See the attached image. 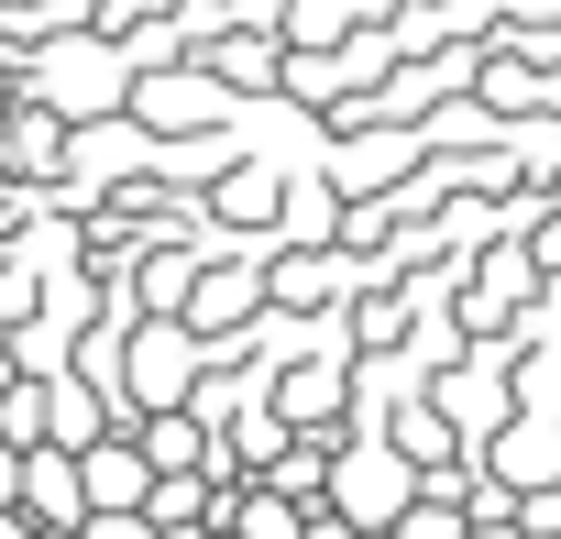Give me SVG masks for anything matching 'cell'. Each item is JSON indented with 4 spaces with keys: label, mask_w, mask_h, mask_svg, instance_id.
Wrapping results in <instances>:
<instances>
[{
    "label": "cell",
    "mask_w": 561,
    "mask_h": 539,
    "mask_svg": "<svg viewBox=\"0 0 561 539\" xmlns=\"http://www.w3.org/2000/svg\"><path fill=\"white\" fill-rule=\"evenodd\" d=\"M23 495H34V528H45V539H78V528H89L78 451H23Z\"/></svg>",
    "instance_id": "cell-3"
},
{
    "label": "cell",
    "mask_w": 561,
    "mask_h": 539,
    "mask_svg": "<svg viewBox=\"0 0 561 539\" xmlns=\"http://www.w3.org/2000/svg\"><path fill=\"white\" fill-rule=\"evenodd\" d=\"M462 539H528V528H517V517H473Z\"/></svg>",
    "instance_id": "cell-5"
},
{
    "label": "cell",
    "mask_w": 561,
    "mask_h": 539,
    "mask_svg": "<svg viewBox=\"0 0 561 539\" xmlns=\"http://www.w3.org/2000/svg\"><path fill=\"white\" fill-rule=\"evenodd\" d=\"M408 495H419L408 451H375V440H364V451H342V462H331V517H342V528H397V517H408Z\"/></svg>",
    "instance_id": "cell-1"
},
{
    "label": "cell",
    "mask_w": 561,
    "mask_h": 539,
    "mask_svg": "<svg viewBox=\"0 0 561 539\" xmlns=\"http://www.w3.org/2000/svg\"><path fill=\"white\" fill-rule=\"evenodd\" d=\"M495 484H506L517 506H528L539 484H561V418H539V408L506 418V440H495Z\"/></svg>",
    "instance_id": "cell-2"
},
{
    "label": "cell",
    "mask_w": 561,
    "mask_h": 539,
    "mask_svg": "<svg viewBox=\"0 0 561 539\" xmlns=\"http://www.w3.org/2000/svg\"><path fill=\"white\" fill-rule=\"evenodd\" d=\"M78 539H154V517H89Z\"/></svg>",
    "instance_id": "cell-4"
}]
</instances>
